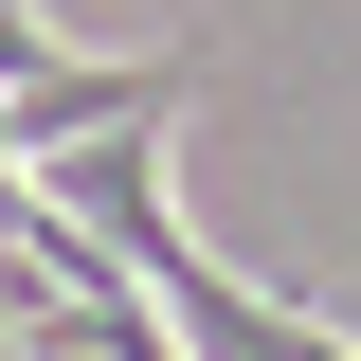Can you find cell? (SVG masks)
I'll return each mask as SVG.
<instances>
[{
    "instance_id": "1",
    "label": "cell",
    "mask_w": 361,
    "mask_h": 361,
    "mask_svg": "<svg viewBox=\"0 0 361 361\" xmlns=\"http://www.w3.org/2000/svg\"><path fill=\"white\" fill-rule=\"evenodd\" d=\"M180 90H199V37H163V54H73L54 37L37 73L0 90V163H54L90 127H180Z\"/></svg>"
},
{
    "instance_id": "2",
    "label": "cell",
    "mask_w": 361,
    "mask_h": 361,
    "mask_svg": "<svg viewBox=\"0 0 361 361\" xmlns=\"http://www.w3.org/2000/svg\"><path fill=\"white\" fill-rule=\"evenodd\" d=\"M0 325H18V289H0Z\"/></svg>"
}]
</instances>
